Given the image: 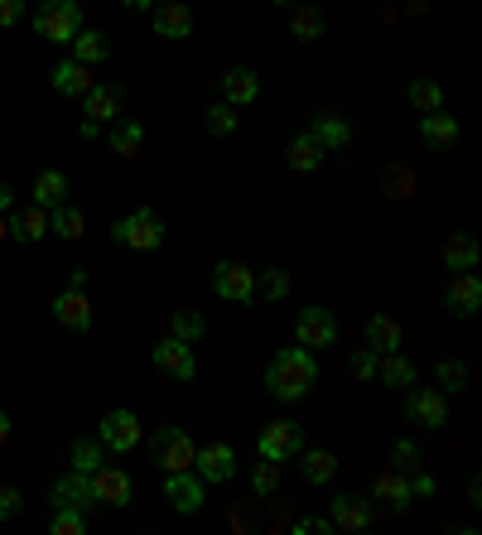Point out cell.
Instances as JSON below:
<instances>
[{"label":"cell","instance_id":"1","mask_svg":"<svg viewBox=\"0 0 482 535\" xmlns=\"http://www.w3.org/2000/svg\"><path fill=\"white\" fill-rule=\"evenodd\" d=\"M319 381V362L309 357V348H285L270 357L266 367V386L275 401H299V396H309V386Z\"/></svg>","mask_w":482,"mask_h":535},{"label":"cell","instance_id":"2","mask_svg":"<svg viewBox=\"0 0 482 535\" xmlns=\"http://www.w3.org/2000/svg\"><path fill=\"white\" fill-rule=\"evenodd\" d=\"M82 29V5L78 0H44L34 10V34L49 44H73V34Z\"/></svg>","mask_w":482,"mask_h":535},{"label":"cell","instance_id":"3","mask_svg":"<svg viewBox=\"0 0 482 535\" xmlns=\"http://www.w3.org/2000/svg\"><path fill=\"white\" fill-rule=\"evenodd\" d=\"M111 241H116V246H126V251H160V246H164V222H160V213H150V208H135L131 217H121V222L111 227Z\"/></svg>","mask_w":482,"mask_h":535},{"label":"cell","instance_id":"4","mask_svg":"<svg viewBox=\"0 0 482 535\" xmlns=\"http://www.w3.org/2000/svg\"><path fill=\"white\" fill-rule=\"evenodd\" d=\"M193 454H198V444L188 439V429L164 425L150 434V458L160 463L164 473H184V468H193Z\"/></svg>","mask_w":482,"mask_h":535},{"label":"cell","instance_id":"5","mask_svg":"<svg viewBox=\"0 0 482 535\" xmlns=\"http://www.w3.org/2000/svg\"><path fill=\"white\" fill-rule=\"evenodd\" d=\"M405 415L415 420V425L425 429H444L449 420V391H439V386H410V396H405Z\"/></svg>","mask_w":482,"mask_h":535},{"label":"cell","instance_id":"6","mask_svg":"<svg viewBox=\"0 0 482 535\" xmlns=\"http://www.w3.org/2000/svg\"><path fill=\"white\" fill-rule=\"evenodd\" d=\"M256 449H261V458L285 463V458H295L299 449H304V429H299L295 420H270V425L261 429V439H256Z\"/></svg>","mask_w":482,"mask_h":535},{"label":"cell","instance_id":"7","mask_svg":"<svg viewBox=\"0 0 482 535\" xmlns=\"http://www.w3.org/2000/svg\"><path fill=\"white\" fill-rule=\"evenodd\" d=\"M97 439H102V444H107L111 454H131L135 444H140V439H145V425H140V420H135L131 410H111L107 420H102V425H97Z\"/></svg>","mask_w":482,"mask_h":535},{"label":"cell","instance_id":"8","mask_svg":"<svg viewBox=\"0 0 482 535\" xmlns=\"http://www.w3.org/2000/svg\"><path fill=\"white\" fill-rule=\"evenodd\" d=\"M213 295L217 299H237V304L256 299V270L241 266V261H217V270H213Z\"/></svg>","mask_w":482,"mask_h":535},{"label":"cell","instance_id":"9","mask_svg":"<svg viewBox=\"0 0 482 535\" xmlns=\"http://www.w3.org/2000/svg\"><path fill=\"white\" fill-rule=\"evenodd\" d=\"M150 362L160 367L164 376H174V381H193V372H198V362H193V348H188L184 338H160L155 348H150Z\"/></svg>","mask_w":482,"mask_h":535},{"label":"cell","instance_id":"10","mask_svg":"<svg viewBox=\"0 0 482 535\" xmlns=\"http://www.w3.org/2000/svg\"><path fill=\"white\" fill-rule=\"evenodd\" d=\"M333 531H352V535H362V531H372V521H376V502H367V497H357V492H343L338 502H333Z\"/></svg>","mask_w":482,"mask_h":535},{"label":"cell","instance_id":"11","mask_svg":"<svg viewBox=\"0 0 482 535\" xmlns=\"http://www.w3.org/2000/svg\"><path fill=\"white\" fill-rule=\"evenodd\" d=\"M164 497H169V507L184 511V516H193V511H203V478H193V473H164Z\"/></svg>","mask_w":482,"mask_h":535},{"label":"cell","instance_id":"12","mask_svg":"<svg viewBox=\"0 0 482 535\" xmlns=\"http://www.w3.org/2000/svg\"><path fill=\"white\" fill-rule=\"evenodd\" d=\"M444 304L454 309L458 319H473L482 309V280L473 270H458L454 280H449V290H444Z\"/></svg>","mask_w":482,"mask_h":535},{"label":"cell","instance_id":"13","mask_svg":"<svg viewBox=\"0 0 482 535\" xmlns=\"http://www.w3.org/2000/svg\"><path fill=\"white\" fill-rule=\"evenodd\" d=\"M54 507H73V511H92V507H102L97 502V492H92V478L87 473H63V478L54 482Z\"/></svg>","mask_w":482,"mask_h":535},{"label":"cell","instance_id":"14","mask_svg":"<svg viewBox=\"0 0 482 535\" xmlns=\"http://www.w3.org/2000/svg\"><path fill=\"white\" fill-rule=\"evenodd\" d=\"M338 343V323H333V314L328 309H304L299 314V348H333Z\"/></svg>","mask_w":482,"mask_h":535},{"label":"cell","instance_id":"15","mask_svg":"<svg viewBox=\"0 0 482 535\" xmlns=\"http://www.w3.org/2000/svg\"><path fill=\"white\" fill-rule=\"evenodd\" d=\"M372 497H376V502H386L391 511H405L410 502H415V487H410V473H405V468H386V473H376Z\"/></svg>","mask_w":482,"mask_h":535},{"label":"cell","instance_id":"16","mask_svg":"<svg viewBox=\"0 0 482 535\" xmlns=\"http://www.w3.org/2000/svg\"><path fill=\"white\" fill-rule=\"evenodd\" d=\"M54 319L63 323L68 333H87V328H92V304L82 295V285H68V290L54 299Z\"/></svg>","mask_w":482,"mask_h":535},{"label":"cell","instance_id":"17","mask_svg":"<svg viewBox=\"0 0 482 535\" xmlns=\"http://www.w3.org/2000/svg\"><path fill=\"white\" fill-rule=\"evenodd\" d=\"M121 102H126V92H121V87H102V82H92V87L82 92V116H87V121H97V126H102V121H116V116H121Z\"/></svg>","mask_w":482,"mask_h":535},{"label":"cell","instance_id":"18","mask_svg":"<svg viewBox=\"0 0 482 535\" xmlns=\"http://www.w3.org/2000/svg\"><path fill=\"white\" fill-rule=\"evenodd\" d=\"M193 468H198V478L203 482H227L232 473H237V454H232L227 444H208V449L193 454Z\"/></svg>","mask_w":482,"mask_h":535},{"label":"cell","instance_id":"19","mask_svg":"<svg viewBox=\"0 0 482 535\" xmlns=\"http://www.w3.org/2000/svg\"><path fill=\"white\" fill-rule=\"evenodd\" d=\"M92 492H97L102 507H126V502H131V478H126L121 468H107V463H102V468L92 473Z\"/></svg>","mask_w":482,"mask_h":535},{"label":"cell","instance_id":"20","mask_svg":"<svg viewBox=\"0 0 482 535\" xmlns=\"http://www.w3.org/2000/svg\"><path fill=\"white\" fill-rule=\"evenodd\" d=\"M188 29H193V15H188L184 0H160L155 5V34L160 39H188Z\"/></svg>","mask_w":482,"mask_h":535},{"label":"cell","instance_id":"21","mask_svg":"<svg viewBox=\"0 0 482 535\" xmlns=\"http://www.w3.org/2000/svg\"><path fill=\"white\" fill-rule=\"evenodd\" d=\"M376 376H381V386H391V391H410L420 372H415V362H405L401 352H381L376 357Z\"/></svg>","mask_w":482,"mask_h":535},{"label":"cell","instance_id":"22","mask_svg":"<svg viewBox=\"0 0 482 535\" xmlns=\"http://www.w3.org/2000/svg\"><path fill=\"white\" fill-rule=\"evenodd\" d=\"M420 140H425L429 150H449L458 140V121L449 116V111H425V121H420Z\"/></svg>","mask_w":482,"mask_h":535},{"label":"cell","instance_id":"23","mask_svg":"<svg viewBox=\"0 0 482 535\" xmlns=\"http://www.w3.org/2000/svg\"><path fill=\"white\" fill-rule=\"evenodd\" d=\"M111 150H116L121 160H140V155H145V126L131 121V116L111 121Z\"/></svg>","mask_w":482,"mask_h":535},{"label":"cell","instance_id":"24","mask_svg":"<svg viewBox=\"0 0 482 535\" xmlns=\"http://www.w3.org/2000/svg\"><path fill=\"white\" fill-rule=\"evenodd\" d=\"M92 82H97V78H92V68H87V63H78V58H63V63L54 68V92H58V97H82Z\"/></svg>","mask_w":482,"mask_h":535},{"label":"cell","instance_id":"25","mask_svg":"<svg viewBox=\"0 0 482 535\" xmlns=\"http://www.w3.org/2000/svg\"><path fill=\"white\" fill-rule=\"evenodd\" d=\"M10 222V241H39V237H49V217H44V208L34 203V208H20L15 217H5Z\"/></svg>","mask_w":482,"mask_h":535},{"label":"cell","instance_id":"26","mask_svg":"<svg viewBox=\"0 0 482 535\" xmlns=\"http://www.w3.org/2000/svg\"><path fill=\"white\" fill-rule=\"evenodd\" d=\"M222 97H227L232 107H246V102L261 97V78H256L251 68H232V73L222 78Z\"/></svg>","mask_w":482,"mask_h":535},{"label":"cell","instance_id":"27","mask_svg":"<svg viewBox=\"0 0 482 535\" xmlns=\"http://www.w3.org/2000/svg\"><path fill=\"white\" fill-rule=\"evenodd\" d=\"M299 473H304V482H314V487H323V482H333V473H338V458L328 454V449H299Z\"/></svg>","mask_w":482,"mask_h":535},{"label":"cell","instance_id":"28","mask_svg":"<svg viewBox=\"0 0 482 535\" xmlns=\"http://www.w3.org/2000/svg\"><path fill=\"white\" fill-rule=\"evenodd\" d=\"M323 155H328V150H323L319 140L304 131V135H295V140H290V155H285V160H290V169H295V174H314V169L323 164Z\"/></svg>","mask_w":482,"mask_h":535},{"label":"cell","instance_id":"29","mask_svg":"<svg viewBox=\"0 0 482 535\" xmlns=\"http://www.w3.org/2000/svg\"><path fill=\"white\" fill-rule=\"evenodd\" d=\"M314 140H319L323 150H343V145H348L352 140V126L348 121H343V116H333V111H323V116H314Z\"/></svg>","mask_w":482,"mask_h":535},{"label":"cell","instance_id":"30","mask_svg":"<svg viewBox=\"0 0 482 535\" xmlns=\"http://www.w3.org/2000/svg\"><path fill=\"white\" fill-rule=\"evenodd\" d=\"M367 348L372 352H401V323L391 319V314L367 319Z\"/></svg>","mask_w":482,"mask_h":535},{"label":"cell","instance_id":"31","mask_svg":"<svg viewBox=\"0 0 482 535\" xmlns=\"http://www.w3.org/2000/svg\"><path fill=\"white\" fill-rule=\"evenodd\" d=\"M34 203H39V208H58V203H68V174H63V169H44V174H39V184H34Z\"/></svg>","mask_w":482,"mask_h":535},{"label":"cell","instance_id":"32","mask_svg":"<svg viewBox=\"0 0 482 535\" xmlns=\"http://www.w3.org/2000/svg\"><path fill=\"white\" fill-rule=\"evenodd\" d=\"M49 232H58L63 241H82L87 237V217H82L73 203H58L54 217H49Z\"/></svg>","mask_w":482,"mask_h":535},{"label":"cell","instance_id":"33","mask_svg":"<svg viewBox=\"0 0 482 535\" xmlns=\"http://www.w3.org/2000/svg\"><path fill=\"white\" fill-rule=\"evenodd\" d=\"M444 266L449 270H473L478 266V241L468 237V232H454L449 246H444Z\"/></svg>","mask_w":482,"mask_h":535},{"label":"cell","instance_id":"34","mask_svg":"<svg viewBox=\"0 0 482 535\" xmlns=\"http://www.w3.org/2000/svg\"><path fill=\"white\" fill-rule=\"evenodd\" d=\"M68 49H73V58H78V63H87V68H92V63H102V58H107V34H97V29H78Z\"/></svg>","mask_w":482,"mask_h":535},{"label":"cell","instance_id":"35","mask_svg":"<svg viewBox=\"0 0 482 535\" xmlns=\"http://www.w3.org/2000/svg\"><path fill=\"white\" fill-rule=\"evenodd\" d=\"M381 193H386L391 203H405V198L415 193V169H410V164H391V169L381 174Z\"/></svg>","mask_w":482,"mask_h":535},{"label":"cell","instance_id":"36","mask_svg":"<svg viewBox=\"0 0 482 535\" xmlns=\"http://www.w3.org/2000/svg\"><path fill=\"white\" fill-rule=\"evenodd\" d=\"M405 97H410V107L415 111H439L444 107V87L434 78H415L410 87H405Z\"/></svg>","mask_w":482,"mask_h":535},{"label":"cell","instance_id":"37","mask_svg":"<svg viewBox=\"0 0 482 535\" xmlns=\"http://www.w3.org/2000/svg\"><path fill=\"white\" fill-rule=\"evenodd\" d=\"M290 34H295V39H304V44H309V39H319V34H323V15L314 10V5H290Z\"/></svg>","mask_w":482,"mask_h":535},{"label":"cell","instance_id":"38","mask_svg":"<svg viewBox=\"0 0 482 535\" xmlns=\"http://www.w3.org/2000/svg\"><path fill=\"white\" fill-rule=\"evenodd\" d=\"M169 333H174V338H184V343H198V338L208 333V319H203L198 309H174V319H169Z\"/></svg>","mask_w":482,"mask_h":535},{"label":"cell","instance_id":"39","mask_svg":"<svg viewBox=\"0 0 482 535\" xmlns=\"http://www.w3.org/2000/svg\"><path fill=\"white\" fill-rule=\"evenodd\" d=\"M68 458H73V473H87V478H92V473L107 463V458H102V439H78Z\"/></svg>","mask_w":482,"mask_h":535},{"label":"cell","instance_id":"40","mask_svg":"<svg viewBox=\"0 0 482 535\" xmlns=\"http://www.w3.org/2000/svg\"><path fill=\"white\" fill-rule=\"evenodd\" d=\"M203 126H208L213 135H232L241 126V121H237V107H232V102H217V107H208V121H203Z\"/></svg>","mask_w":482,"mask_h":535},{"label":"cell","instance_id":"41","mask_svg":"<svg viewBox=\"0 0 482 535\" xmlns=\"http://www.w3.org/2000/svg\"><path fill=\"white\" fill-rule=\"evenodd\" d=\"M275 487H280V463H275V458L256 463V473H251V492H256V497H270Z\"/></svg>","mask_w":482,"mask_h":535},{"label":"cell","instance_id":"42","mask_svg":"<svg viewBox=\"0 0 482 535\" xmlns=\"http://www.w3.org/2000/svg\"><path fill=\"white\" fill-rule=\"evenodd\" d=\"M54 535H82L87 531V511H73V507H54Z\"/></svg>","mask_w":482,"mask_h":535},{"label":"cell","instance_id":"43","mask_svg":"<svg viewBox=\"0 0 482 535\" xmlns=\"http://www.w3.org/2000/svg\"><path fill=\"white\" fill-rule=\"evenodd\" d=\"M439 381H444V386H439V391H468V367H463V362H439Z\"/></svg>","mask_w":482,"mask_h":535},{"label":"cell","instance_id":"44","mask_svg":"<svg viewBox=\"0 0 482 535\" xmlns=\"http://www.w3.org/2000/svg\"><path fill=\"white\" fill-rule=\"evenodd\" d=\"M348 372L357 376V381H372V376H376V352L372 348H357L348 357Z\"/></svg>","mask_w":482,"mask_h":535},{"label":"cell","instance_id":"45","mask_svg":"<svg viewBox=\"0 0 482 535\" xmlns=\"http://www.w3.org/2000/svg\"><path fill=\"white\" fill-rule=\"evenodd\" d=\"M391 468H405V473L420 468V449H415L410 439H396V444H391Z\"/></svg>","mask_w":482,"mask_h":535},{"label":"cell","instance_id":"46","mask_svg":"<svg viewBox=\"0 0 482 535\" xmlns=\"http://www.w3.org/2000/svg\"><path fill=\"white\" fill-rule=\"evenodd\" d=\"M261 290H266V299H285L290 295V275H285V270H266Z\"/></svg>","mask_w":482,"mask_h":535},{"label":"cell","instance_id":"47","mask_svg":"<svg viewBox=\"0 0 482 535\" xmlns=\"http://www.w3.org/2000/svg\"><path fill=\"white\" fill-rule=\"evenodd\" d=\"M29 0H0V29H15L20 20H25Z\"/></svg>","mask_w":482,"mask_h":535},{"label":"cell","instance_id":"48","mask_svg":"<svg viewBox=\"0 0 482 535\" xmlns=\"http://www.w3.org/2000/svg\"><path fill=\"white\" fill-rule=\"evenodd\" d=\"M333 531V521H323V516H304V521H295V535H328Z\"/></svg>","mask_w":482,"mask_h":535},{"label":"cell","instance_id":"49","mask_svg":"<svg viewBox=\"0 0 482 535\" xmlns=\"http://www.w3.org/2000/svg\"><path fill=\"white\" fill-rule=\"evenodd\" d=\"M10 516H20V492H15V487H0V521H10Z\"/></svg>","mask_w":482,"mask_h":535},{"label":"cell","instance_id":"50","mask_svg":"<svg viewBox=\"0 0 482 535\" xmlns=\"http://www.w3.org/2000/svg\"><path fill=\"white\" fill-rule=\"evenodd\" d=\"M410 487H415V497H429V492H434V478H425L420 468H410Z\"/></svg>","mask_w":482,"mask_h":535},{"label":"cell","instance_id":"51","mask_svg":"<svg viewBox=\"0 0 482 535\" xmlns=\"http://www.w3.org/2000/svg\"><path fill=\"white\" fill-rule=\"evenodd\" d=\"M10 203H15V193H10V184H0V213H5Z\"/></svg>","mask_w":482,"mask_h":535},{"label":"cell","instance_id":"52","mask_svg":"<svg viewBox=\"0 0 482 535\" xmlns=\"http://www.w3.org/2000/svg\"><path fill=\"white\" fill-rule=\"evenodd\" d=\"M126 10H155V0H121Z\"/></svg>","mask_w":482,"mask_h":535},{"label":"cell","instance_id":"53","mask_svg":"<svg viewBox=\"0 0 482 535\" xmlns=\"http://www.w3.org/2000/svg\"><path fill=\"white\" fill-rule=\"evenodd\" d=\"M10 429H15V425H10V415H5V410H0V444H5V439H10Z\"/></svg>","mask_w":482,"mask_h":535},{"label":"cell","instance_id":"54","mask_svg":"<svg viewBox=\"0 0 482 535\" xmlns=\"http://www.w3.org/2000/svg\"><path fill=\"white\" fill-rule=\"evenodd\" d=\"M0 241H10V222L5 217H0Z\"/></svg>","mask_w":482,"mask_h":535},{"label":"cell","instance_id":"55","mask_svg":"<svg viewBox=\"0 0 482 535\" xmlns=\"http://www.w3.org/2000/svg\"><path fill=\"white\" fill-rule=\"evenodd\" d=\"M429 0H410V10H415V15H420V10H425Z\"/></svg>","mask_w":482,"mask_h":535},{"label":"cell","instance_id":"56","mask_svg":"<svg viewBox=\"0 0 482 535\" xmlns=\"http://www.w3.org/2000/svg\"><path fill=\"white\" fill-rule=\"evenodd\" d=\"M275 5H285V10H290V5H299V0H275Z\"/></svg>","mask_w":482,"mask_h":535}]
</instances>
